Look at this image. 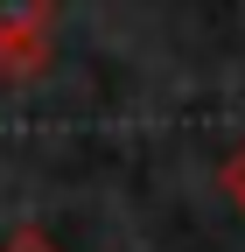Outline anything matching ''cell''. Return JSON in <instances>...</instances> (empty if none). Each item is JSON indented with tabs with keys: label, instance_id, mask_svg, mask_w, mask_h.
I'll return each instance as SVG.
<instances>
[{
	"label": "cell",
	"instance_id": "obj_1",
	"mask_svg": "<svg viewBox=\"0 0 245 252\" xmlns=\"http://www.w3.org/2000/svg\"><path fill=\"white\" fill-rule=\"evenodd\" d=\"M56 0H0V35H42Z\"/></svg>",
	"mask_w": 245,
	"mask_h": 252
},
{
	"label": "cell",
	"instance_id": "obj_2",
	"mask_svg": "<svg viewBox=\"0 0 245 252\" xmlns=\"http://www.w3.org/2000/svg\"><path fill=\"white\" fill-rule=\"evenodd\" d=\"M0 252H56V245H49V238H42V231H14V238H7V245H0Z\"/></svg>",
	"mask_w": 245,
	"mask_h": 252
},
{
	"label": "cell",
	"instance_id": "obj_3",
	"mask_svg": "<svg viewBox=\"0 0 245 252\" xmlns=\"http://www.w3.org/2000/svg\"><path fill=\"white\" fill-rule=\"evenodd\" d=\"M224 189H231L238 203H245V154H238V161H224Z\"/></svg>",
	"mask_w": 245,
	"mask_h": 252
}]
</instances>
